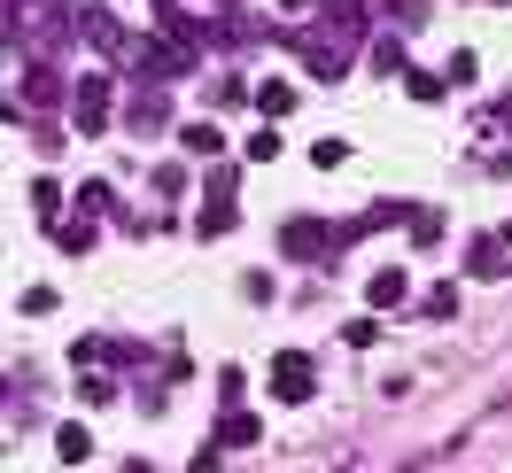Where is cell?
<instances>
[{
  "instance_id": "6da1fadb",
  "label": "cell",
  "mask_w": 512,
  "mask_h": 473,
  "mask_svg": "<svg viewBox=\"0 0 512 473\" xmlns=\"http://www.w3.org/2000/svg\"><path fill=\"white\" fill-rule=\"evenodd\" d=\"M272 388H280L288 404H303V396H311V365H303V349H288V357L272 365Z\"/></svg>"
},
{
  "instance_id": "7a4b0ae2",
  "label": "cell",
  "mask_w": 512,
  "mask_h": 473,
  "mask_svg": "<svg viewBox=\"0 0 512 473\" xmlns=\"http://www.w3.org/2000/svg\"><path fill=\"white\" fill-rule=\"evenodd\" d=\"M78 132H101V78L78 86Z\"/></svg>"
},
{
  "instance_id": "3957f363",
  "label": "cell",
  "mask_w": 512,
  "mask_h": 473,
  "mask_svg": "<svg viewBox=\"0 0 512 473\" xmlns=\"http://www.w3.org/2000/svg\"><path fill=\"white\" fill-rule=\"evenodd\" d=\"M365 295H373V303H381V311H396V303H404V272H381V280L365 287Z\"/></svg>"
},
{
  "instance_id": "277c9868",
  "label": "cell",
  "mask_w": 512,
  "mask_h": 473,
  "mask_svg": "<svg viewBox=\"0 0 512 473\" xmlns=\"http://www.w3.org/2000/svg\"><path fill=\"white\" fill-rule=\"evenodd\" d=\"M125 473H148V466H125Z\"/></svg>"
}]
</instances>
